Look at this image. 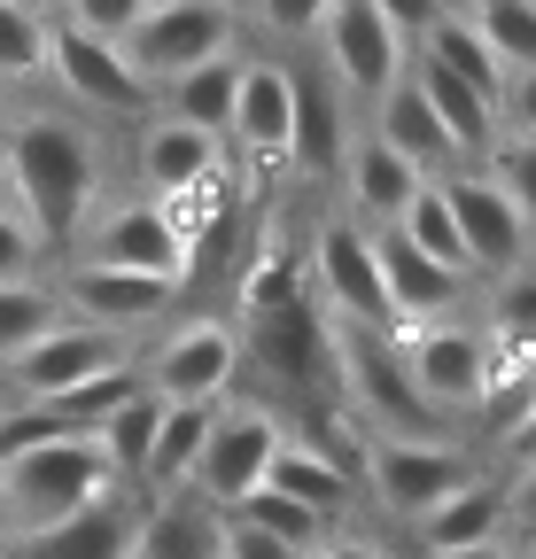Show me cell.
Returning <instances> with one entry per match:
<instances>
[{
  "label": "cell",
  "mask_w": 536,
  "mask_h": 559,
  "mask_svg": "<svg viewBox=\"0 0 536 559\" xmlns=\"http://www.w3.org/2000/svg\"><path fill=\"white\" fill-rule=\"evenodd\" d=\"M102 140L71 109H16L0 124V179H9V210L32 226L47 257H71L86 218L102 210Z\"/></svg>",
  "instance_id": "6da1fadb"
},
{
  "label": "cell",
  "mask_w": 536,
  "mask_h": 559,
  "mask_svg": "<svg viewBox=\"0 0 536 559\" xmlns=\"http://www.w3.org/2000/svg\"><path fill=\"white\" fill-rule=\"evenodd\" d=\"M234 342H241V366L273 389V396H257V404L281 412V396H288L296 419H334V412H343V381H334V326L319 319V304L303 288L288 304H273V311H249L234 326Z\"/></svg>",
  "instance_id": "7a4b0ae2"
},
{
  "label": "cell",
  "mask_w": 536,
  "mask_h": 559,
  "mask_svg": "<svg viewBox=\"0 0 536 559\" xmlns=\"http://www.w3.org/2000/svg\"><path fill=\"white\" fill-rule=\"evenodd\" d=\"M303 47L319 62V79L343 94V109H373L413 62V16L381 9V0H326Z\"/></svg>",
  "instance_id": "3957f363"
},
{
  "label": "cell",
  "mask_w": 536,
  "mask_h": 559,
  "mask_svg": "<svg viewBox=\"0 0 536 559\" xmlns=\"http://www.w3.org/2000/svg\"><path fill=\"white\" fill-rule=\"evenodd\" d=\"M109 466L94 451V436H55L24 459L0 466V544H24V536H47L71 513L102 506L109 498Z\"/></svg>",
  "instance_id": "277c9868"
},
{
  "label": "cell",
  "mask_w": 536,
  "mask_h": 559,
  "mask_svg": "<svg viewBox=\"0 0 536 559\" xmlns=\"http://www.w3.org/2000/svg\"><path fill=\"white\" fill-rule=\"evenodd\" d=\"M296 428L273 412V404H257V396H226L218 419H211V436L203 451H194V474H187V498L194 506H211V513H234L249 489H264V466L281 459Z\"/></svg>",
  "instance_id": "5b68a950"
},
{
  "label": "cell",
  "mask_w": 536,
  "mask_h": 559,
  "mask_svg": "<svg viewBox=\"0 0 536 559\" xmlns=\"http://www.w3.org/2000/svg\"><path fill=\"white\" fill-rule=\"evenodd\" d=\"M226 47H241V9H218V0H141L132 32L117 39L124 70H132L148 94L171 86L179 70L226 55Z\"/></svg>",
  "instance_id": "8992f818"
},
{
  "label": "cell",
  "mask_w": 536,
  "mask_h": 559,
  "mask_svg": "<svg viewBox=\"0 0 536 559\" xmlns=\"http://www.w3.org/2000/svg\"><path fill=\"white\" fill-rule=\"evenodd\" d=\"M483 474V459L451 443V436H420V443H358V481H366V498L396 521V528H413L420 513H436L451 489H466Z\"/></svg>",
  "instance_id": "52a82bcc"
},
{
  "label": "cell",
  "mask_w": 536,
  "mask_h": 559,
  "mask_svg": "<svg viewBox=\"0 0 536 559\" xmlns=\"http://www.w3.org/2000/svg\"><path fill=\"white\" fill-rule=\"evenodd\" d=\"M141 389L156 404H226L234 381H241V342H234V319H211V311H187L164 342H148L141 358Z\"/></svg>",
  "instance_id": "ba28073f"
},
{
  "label": "cell",
  "mask_w": 536,
  "mask_h": 559,
  "mask_svg": "<svg viewBox=\"0 0 536 559\" xmlns=\"http://www.w3.org/2000/svg\"><path fill=\"white\" fill-rule=\"evenodd\" d=\"M303 296L319 304L326 326L389 334L381 272H373V234L350 226V218H319V226H311V249H303Z\"/></svg>",
  "instance_id": "9c48e42d"
},
{
  "label": "cell",
  "mask_w": 536,
  "mask_h": 559,
  "mask_svg": "<svg viewBox=\"0 0 536 559\" xmlns=\"http://www.w3.org/2000/svg\"><path fill=\"white\" fill-rule=\"evenodd\" d=\"M396 349H405L413 396L428 404L436 428H458V419L483 404V389H490V334H483V319L413 326V334H396Z\"/></svg>",
  "instance_id": "30bf717a"
},
{
  "label": "cell",
  "mask_w": 536,
  "mask_h": 559,
  "mask_svg": "<svg viewBox=\"0 0 536 559\" xmlns=\"http://www.w3.org/2000/svg\"><path fill=\"white\" fill-rule=\"evenodd\" d=\"M62 264H109V272H141V280H164V288H179V296H187V280H194V257H187L179 226L164 218L156 202H141V194H124V202L94 210V218H86V234H79V249L62 257Z\"/></svg>",
  "instance_id": "8fae6325"
},
{
  "label": "cell",
  "mask_w": 536,
  "mask_h": 559,
  "mask_svg": "<svg viewBox=\"0 0 536 559\" xmlns=\"http://www.w3.org/2000/svg\"><path fill=\"white\" fill-rule=\"evenodd\" d=\"M443 187V210H451V226H458V249H466V280L475 288H498V280H521L528 272V210L513 194H498L483 171H451L436 179Z\"/></svg>",
  "instance_id": "7c38bea8"
},
{
  "label": "cell",
  "mask_w": 536,
  "mask_h": 559,
  "mask_svg": "<svg viewBox=\"0 0 536 559\" xmlns=\"http://www.w3.org/2000/svg\"><path fill=\"white\" fill-rule=\"evenodd\" d=\"M132 358V342H117V334H94V326H79V319H55L39 342H24L9 366H0V404H62L71 389H86L94 373H109V366H124Z\"/></svg>",
  "instance_id": "4fadbf2b"
},
{
  "label": "cell",
  "mask_w": 536,
  "mask_h": 559,
  "mask_svg": "<svg viewBox=\"0 0 536 559\" xmlns=\"http://www.w3.org/2000/svg\"><path fill=\"white\" fill-rule=\"evenodd\" d=\"M47 79H55V94H62V102L86 109V117H124V124H141V117L156 109V94L124 70V55H117V47H102V39L71 32L55 9H47Z\"/></svg>",
  "instance_id": "5bb4252c"
},
{
  "label": "cell",
  "mask_w": 536,
  "mask_h": 559,
  "mask_svg": "<svg viewBox=\"0 0 536 559\" xmlns=\"http://www.w3.org/2000/svg\"><path fill=\"white\" fill-rule=\"evenodd\" d=\"M288 117H296L288 55H273V47H241V86H234L226 140L241 148V164H249L257 179H288Z\"/></svg>",
  "instance_id": "9a60e30c"
},
{
  "label": "cell",
  "mask_w": 536,
  "mask_h": 559,
  "mask_svg": "<svg viewBox=\"0 0 536 559\" xmlns=\"http://www.w3.org/2000/svg\"><path fill=\"white\" fill-rule=\"evenodd\" d=\"M47 288H55V311H62V319H79V326H94V334H117V342L148 334V326L179 304V288H164V280L109 272V264H62Z\"/></svg>",
  "instance_id": "2e32d148"
},
{
  "label": "cell",
  "mask_w": 536,
  "mask_h": 559,
  "mask_svg": "<svg viewBox=\"0 0 536 559\" xmlns=\"http://www.w3.org/2000/svg\"><path fill=\"white\" fill-rule=\"evenodd\" d=\"M373 272H381V304H389V334H413V326H443L475 304L483 288L458 280L443 264H428L420 249H405V234H373Z\"/></svg>",
  "instance_id": "e0dca14e"
},
{
  "label": "cell",
  "mask_w": 536,
  "mask_h": 559,
  "mask_svg": "<svg viewBox=\"0 0 536 559\" xmlns=\"http://www.w3.org/2000/svg\"><path fill=\"white\" fill-rule=\"evenodd\" d=\"M513 506H521V474H475L466 489H451V498L436 513H420L405 536L413 551H483V544H513Z\"/></svg>",
  "instance_id": "ac0fdd59"
},
{
  "label": "cell",
  "mask_w": 536,
  "mask_h": 559,
  "mask_svg": "<svg viewBox=\"0 0 536 559\" xmlns=\"http://www.w3.org/2000/svg\"><path fill=\"white\" fill-rule=\"evenodd\" d=\"M288 86H296V117H288V179L303 187H334L343 179V156H350V109L311 62H288Z\"/></svg>",
  "instance_id": "d6986e66"
},
{
  "label": "cell",
  "mask_w": 536,
  "mask_h": 559,
  "mask_svg": "<svg viewBox=\"0 0 536 559\" xmlns=\"http://www.w3.org/2000/svg\"><path fill=\"white\" fill-rule=\"evenodd\" d=\"M218 164H226V148L218 140H203V132H187V124H171V117H141V140H132V171H141V202H179V194H194L203 179H218Z\"/></svg>",
  "instance_id": "ffe728a7"
},
{
  "label": "cell",
  "mask_w": 536,
  "mask_h": 559,
  "mask_svg": "<svg viewBox=\"0 0 536 559\" xmlns=\"http://www.w3.org/2000/svg\"><path fill=\"white\" fill-rule=\"evenodd\" d=\"M334 187H343V202H350V210H343L350 226L389 234L396 218H405V202H413L428 179H420L405 156H396V148H381V140L358 124V132H350V156H343V179H334Z\"/></svg>",
  "instance_id": "44dd1931"
},
{
  "label": "cell",
  "mask_w": 536,
  "mask_h": 559,
  "mask_svg": "<svg viewBox=\"0 0 536 559\" xmlns=\"http://www.w3.org/2000/svg\"><path fill=\"white\" fill-rule=\"evenodd\" d=\"M132 528H141V498L109 489L102 506L71 513L47 536H24V544H0V559H132Z\"/></svg>",
  "instance_id": "7402d4cb"
},
{
  "label": "cell",
  "mask_w": 536,
  "mask_h": 559,
  "mask_svg": "<svg viewBox=\"0 0 536 559\" xmlns=\"http://www.w3.org/2000/svg\"><path fill=\"white\" fill-rule=\"evenodd\" d=\"M264 489L273 498H288V506H303L311 521H326V528H343L350 521V489H358V474L350 466H334L326 451H311V443H281V459L264 466Z\"/></svg>",
  "instance_id": "603a6c76"
},
{
  "label": "cell",
  "mask_w": 536,
  "mask_h": 559,
  "mask_svg": "<svg viewBox=\"0 0 536 559\" xmlns=\"http://www.w3.org/2000/svg\"><path fill=\"white\" fill-rule=\"evenodd\" d=\"M234 86H241V47H226V55H211V62L179 70L171 86H156V117H171V124H187V132H203V140H218V148H226Z\"/></svg>",
  "instance_id": "cb8c5ba5"
},
{
  "label": "cell",
  "mask_w": 536,
  "mask_h": 559,
  "mask_svg": "<svg viewBox=\"0 0 536 559\" xmlns=\"http://www.w3.org/2000/svg\"><path fill=\"white\" fill-rule=\"evenodd\" d=\"M211 419H218V404H164L156 443H148V466H141V489H132V498H141V506L179 498L187 474H194V451H203V436H211Z\"/></svg>",
  "instance_id": "d4e9b609"
},
{
  "label": "cell",
  "mask_w": 536,
  "mask_h": 559,
  "mask_svg": "<svg viewBox=\"0 0 536 559\" xmlns=\"http://www.w3.org/2000/svg\"><path fill=\"white\" fill-rule=\"evenodd\" d=\"M458 24L475 32V47L490 55L505 94L521 79H536V0H475V9H458Z\"/></svg>",
  "instance_id": "484cf974"
},
{
  "label": "cell",
  "mask_w": 536,
  "mask_h": 559,
  "mask_svg": "<svg viewBox=\"0 0 536 559\" xmlns=\"http://www.w3.org/2000/svg\"><path fill=\"white\" fill-rule=\"evenodd\" d=\"M132 559H218V513L179 498L141 506V528H132Z\"/></svg>",
  "instance_id": "4316f807"
},
{
  "label": "cell",
  "mask_w": 536,
  "mask_h": 559,
  "mask_svg": "<svg viewBox=\"0 0 536 559\" xmlns=\"http://www.w3.org/2000/svg\"><path fill=\"white\" fill-rule=\"evenodd\" d=\"M156 419H164V404L141 389L132 404H117L102 428H94V451H102V466H109V481L124 489V498L141 489V466H148V443H156Z\"/></svg>",
  "instance_id": "83f0119b"
},
{
  "label": "cell",
  "mask_w": 536,
  "mask_h": 559,
  "mask_svg": "<svg viewBox=\"0 0 536 559\" xmlns=\"http://www.w3.org/2000/svg\"><path fill=\"white\" fill-rule=\"evenodd\" d=\"M32 79H47V9L0 0V94H16Z\"/></svg>",
  "instance_id": "f1b7e54d"
},
{
  "label": "cell",
  "mask_w": 536,
  "mask_h": 559,
  "mask_svg": "<svg viewBox=\"0 0 536 559\" xmlns=\"http://www.w3.org/2000/svg\"><path fill=\"white\" fill-rule=\"evenodd\" d=\"M389 234H405V249H420L428 264H443V272L466 280V249H458V226H451V210H443V187H436V179L405 202V218H396Z\"/></svg>",
  "instance_id": "f546056e"
},
{
  "label": "cell",
  "mask_w": 536,
  "mask_h": 559,
  "mask_svg": "<svg viewBox=\"0 0 536 559\" xmlns=\"http://www.w3.org/2000/svg\"><path fill=\"white\" fill-rule=\"evenodd\" d=\"M55 319H62V311H55V288H47V280H24V288H0V366H9L24 342H39Z\"/></svg>",
  "instance_id": "4dcf8cb0"
},
{
  "label": "cell",
  "mask_w": 536,
  "mask_h": 559,
  "mask_svg": "<svg viewBox=\"0 0 536 559\" xmlns=\"http://www.w3.org/2000/svg\"><path fill=\"white\" fill-rule=\"evenodd\" d=\"M24 280H47V249L16 210H0V288H24Z\"/></svg>",
  "instance_id": "1f68e13d"
},
{
  "label": "cell",
  "mask_w": 536,
  "mask_h": 559,
  "mask_svg": "<svg viewBox=\"0 0 536 559\" xmlns=\"http://www.w3.org/2000/svg\"><path fill=\"white\" fill-rule=\"evenodd\" d=\"M218 559H296V551H281L273 536H257L241 521H218Z\"/></svg>",
  "instance_id": "d6a6232c"
},
{
  "label": "cell",
  "mask_w": 536,
  "mask_h": 559,
  "mask_svg": "<svg viewBox=\"0 0 536 559\" xmlns=\"http://www.w3.org/2000/svg\"><path fill=\"white\" fill-rule=\"evenodd\" d=\"M319 559H396V551L373 544V536H358V528H334V536L319 544Z\"/></svg>",
  "instance_id": "836d02e7"
},
{
  "label": "cell",
  "mask_w": 536,
  "mask_h": 559,
  "mask_svg": "<svg viewBox=\"0 0 536 559\" xmlns=\"http://www.w3.org/2000/svg\"><path fill=\"white\" fill-rule=\"evenodd\" d=\"M420 559H521L513 544H483V551H420Z\"/></svg>",
  "instance_id": "e575fe53"
},
{
  "label": "cell",
  "mask_w": 536,
  "mask_h": 559,
  "mask_svg": "<svg viewBox=\"0 0 536 559\" xmlns=\"http://www.w3.org/2000/svg\"><path fill=\"white\" fill-rule=\"evenodd\" d=\"M9 109H16V94H0V124H9Z\"/></svg>",
  "instance_id": "d590c367"
},
{
  "label": "cell",
  "mask_w": 536,
  "mask_h": 559,
  "mask_svg": "<svg viewBox=\"0 0 536 559\" xmlns=\"http://www.w3.org/2000/svg\"><path fill=\"white\" fill-rule=\"evenodd\" d=\"M0 210H9V179H0Z\"/></svg>",
  "instance_id": "8d00e7d4"
},
{
  "label": "cell",
  "mask_w": 536,
  "mask_h": 559,
  "mask_svg": "<svg viewBox=\"0 0 536 559\" xmlns=\"http://www.w3.org/2000/svg\"><path fill=\"white\" fill-rule=\"evenodd\" d=\"M296 559H319V551H296Z\"/></svg>",
  "instance_id": "74e56055"
}]
</instances>
